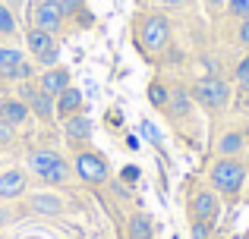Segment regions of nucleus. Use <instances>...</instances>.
I'll list each match as a JSON object with an SVG mask.
<instances>
[{"label":"nucleus","instance_id":"nucleus-6","mask_svg":"<svg viewBox=\"0 0 249 239\" xmlns=\"http://www.w3.org/2000/svg\"><path fill=\"white\" fill-rule=\"evenodd\" d=\"M19 98L29 104L32 117H38L41 123H51V120L57 117V101H54V95L41 92V88H38V82H22V85H19Z\"/></svg>","mask_w":249,"mask_h":239},{"label":"nucleus","instance_id":"nucleus-29","mask_svg":"<svg viewBox=\"0 0 249 239\" xmlns=\"http://www.w3.org/2000/svg\"><path fill=\"white\" fill-rule=\"evenodd\" d=\"M13 139H16V126H10V123L0 120V148L13 145Z\"/></svg>","mask_w":249,"mask_h":239},{"label":"nucleus","instance_id":"nucleus-34","mask_svg":"<svg viewBox=\"0 0 249 239\" xmlns=\"http://www.w3.org/2000/svg\"><path fill=\"white\" fill-rule=\"evenodd\" d=\"M218 3H224V0H208V6H218Z\"/></svg>","mask_w":249,"mask_h":239},{"label":"nucleus","instance_id":"nucleus-4","mask_svg":"<svg viewBox=\"0 0 249 239\" xmlns=\"http://www.w3.org/2000/svg\"><path fill=\"white\" fill-rule=\"evenodd\" d=\"M186 211H189V221H205V223H218L221 217V202H218V192L212 186H199V189L189 192V202H186Z\"/></svg>","mask_w":249,"mask_h":239},{"label":"nucleus","instance_id":"nucleus-3","mask_svg":"<svg viewBox=\"0 0 249 239\" xmlns=\"http://www.w3.org/2000/svg\"><path fill=\"white\" fill-rule=\"evenodd\" d=\"M193 101L199 107H205V111H212V113H221V111H227V104H231V82L227 79H221V76H202V79H196L193 82Z\"/></svg>","mask_w":249,"mask_h":239},{"label":"nucleus","instance_id":"nucleus-33","mask_svg":"<svg viewBox=\"0 0 249 239\" xmlns=\"http://www.w3.org/2000/svg\"><path fill=\"white\" fill-rule=\"evenodd\" d=\"M142 132H145V139H152V142H158V139H161V135H158V129H155L148 120H142Z\"/></svg>","mask_w":249,"mask_h":239},{"label":"nucleus","instance_id":"nucleus-27","mask_svg":"<svg viewBox=\"0 0 249 239\" xmlns=\"http://www.w3.org/2000/svg\"><path fill=\"white\" fill-rule=\"evenodd\" d=\"M32 76H35V66H32L29 60H22L16 69H13V82H32Z\"/></svg>","mask_w":249,"mask_h":239},{"label":"nucleus","instance_id":"nucleus-1","mask_svg":"<svg viewBox=\"0 0 249 239\" xmlns=\"http://www.w3.org/2000/svg\"><path fill=\"white\" fill-rule=\"evenodd\" d=\"M249 179V170L240 158H218L208 167V186L224 198H237Z\"/></svg>","mask_w":249,"mask_h":239},{"label":"nucleus","instance_id":"nucleus-37","mask_svg":"<svg viewBox=\"0 0 249 239\" xmlns=\"http://www.w3.org/2000/svg\"><path fill=\"white\" fill-rule=\"evenodd\" d=\"M212 239H221V236H212Z\"/></svg>","mask_w":249,"mask_h":239},{"label":"nucleus","instance_id":"nucleus-16","mask_svg":"<svg viewBox=\"0 0 249 239\" xmlns=\"http://www.w3.org/2000/svg\"><path fill=\"white\" fill-rule=\"evenodd\" d=\"M54 35H48V32L44 29H38V25H32V29H25V48L32 50V54L35 57H41L44 50H51L54 48Z\"/></svg>","mask_w":249,"mask_h":239},{"label":"nucleus","instance_id":"nucleus-14","mask_svg":"<svg viewBox=\"0 0 249 239\" xmlns=\"http://www.w3.org/2000/svg\"><path fill=\"white\" fill-rule=\"evenodd\" d=\"M126 239H155V221L145 211H136L126 221Z\"/></svg>","mask_w":249,"mask_h":239},{"label":"nucleus","instance_id":"nucleus-2","mask_svg":"<svg viewBox=\"0 0 249 239\" xmlns=\"http://www.w3.org/2000/svg\"><path fill=\"white\" fill-rule=\"evenodd\" d=\"M170 35H174V25H170V19L164 13H142L136 19V44L148 57L161 54L170 44Z\"/></svg>","mask_w":249,"mask_h":239},{"label":"nucleus","instance_id":"nucleus-35","mask_svg":"<svg viewBox=\"0 0 249 239\" xmlns=\"http://www.w3.org/2000/svg\"><path fill=\"white\" fill-rule=\"evenodd\" d=\"M0 3H10V0H0Z\"/></svg>","mask_w":249,"mask_h":239},{"label":"nucleus","instance_id":"nucleus-36","mask_svg":"<svg viewBox=\"0 0 249 239\" xmlns=\"http://www.w3.org/2000/svg\"><path fill=\"white\" fill-rule=\"evenodd\" d=\"M246 111H249V101H246Z\"/></svg>","mask_w":249,"mask_h":239},{"label":"nucleus","instance_id":"nucleus-28","mask_svg":"<svg viewBox=\"0 0 249 239\" xmlns=\"http://www.w3.org/2000/svg\"><path fill=\"white\" fill-rule=\"evenodd\" d=\"M57 57H60V48L54 44V48L44 50L41 57H35V63H38V66H44V69H51V66H57Z\"/></svg>","mask_w":249,"mask_h":239},{"label":"nucleus","instance_id":"nucleus-22","mask_svg":"<svg viewBox=\"0 0 249 239\" xmlns=\"http://www.w3.org/2000/svg\"><path fill=\"white\" fill-rule=\"evenodd\" d=\"M19 32V22H16V13H13L10 3H0V38H13Z\"/></svg>","mask_w":249,"mask_h":239},{"label":"nucleus","instance_id":"nucleus-11","mask_svg":"<svg viewBox=\"0 0 249 239\" xmlns=\"http://www.w3.org/2000/svg\"><path fill=\"white\" fill-rule=\"evenodd\" d=\"M29 117H32V111L22 98H0V120L3 123L22 126V123H29Z\"/></svg>","mask_w":249,"mask_h":239},{"label":"nucleus","instance_id":"nucleus-20","mask_svg":"<svg viewBox=\"0 0 249 239\" xmlns=\"http://www.w3.org/2000/svg\"><path fill=\"white\" fill-rule=\"evenodd\" d=\"M70 173H73V167H70L67 160L60 158V160H54V164H51L38 179H41V183H48V186H63V183L70 179Z\"/></svg>","mask_w":249,"mask_h":239},{"label":"nucleus","instance_id":"nucleus-23","mask_svg":"<svg viewBox=\"0 0 249 239\" xmlns=\"http://www.w3.org/2000/svg\"><path fill=\"white\" fill-rule=\"evenodd\" d=\"M233 82H237V88L243 95H249V54L237 63V66H233Z\"/></svg>","mask_w":249,"mask_h":239},{"label":"nucleus","instance_id":"nucleus-25","mask_svg":"<svg viewBox=\"0 0 249 239\" xmlns=\"http://www.w3.org/2000/svg\"><path fill=\"white\" fill-rule=\"evenodd\" d=\"M189 236H193V239H212L214 227L205 223V221H189Z\"/></svg>","mask_w":249,"mask_h":239},{"label":"nucleus","instance_id":"nucleus-19","mask_svg":"<svg viewBox=\"0 0 249 239\" xmlns=\"http://www.w3.org/2000/svg\"><path fill=\"white\" fill-rule=\"evenodd\" d=\"M60 158H63V154H57L54 148H38V151L29 154V170L35 173V176H41V173L48 170L54 160H60Z\"/></svg>","mask_w":249,"mask_h":239},{"label":"nucleus","instance_id":"nucleus-9","mask_svg":"<svg viewBox=\"0 0 249 239\" xmlns=\"http://www.w3.org/2000/svg\"><path fill=\"white\" fill-rule=\"evenodd\" d=\"M246 145H249V139L243 135V129H227V132L218 135L214 151H218V158H240L246 151Z\"/></svg>","mask_w":249,"mask_h":239},{"label":"nucleus","instance_id":"nucleus-31","mask_svg":"<svg viewBox=\"0 0 249 239\" xmlns=\"http://www.w3.org/2000/svg\"><path fill=\"white\" fill-rule=\"evenodd\" d=\"M120 179H123V183H129V186H133L136 179H139V167H123V170H120Z\"/></svg>","mask_w":249,"mask_h":239},{"label":"nucleus","instance_id":"nucleus-12","mask_svg":"<svg viewBox=\"0 0 249 239\" xmlns=\"http://www.w3.org/2000/svg\"><path fill=\"white\" fill-rule=\"evenodd\" d=\"M164 113H170L174 120H186L189 113H193V95H189L183 85H174L170 88V101H167Z\"/></svg>","mask_w":249,"mask_h":239},{"label":"nucleus","instance_id":"nucleus-21","mask_svg":"<svg viewBox=\"0 0 249 239\" xmlns=\"http://www.w3.org/2000/svg\"><path fill=\"white\" fill-rule=\"evenodd\" d=\"M167 101H170V88H167V82L152 79V82H148V104H152L155 111H164Z\"/></svg>","mask_w":249,"mask_h":239},{"label":"nucleus","instance_id":"nucleus-5","mask_svg":"<svg viewBox=\"0 0 249 239\" xmlns=\"http://www.w3.org/2000/svg\"><path fill=\"white\" fill-rule=\"evenodd\" d=\"M73 173L89 186H101V183L110 179V167H107V160H104V154H98V151H76Z\"/></svg>","mask_w":249,"mask_h":239},{"label":"nucleus","instance_id":"nucleus-15","mask_svg":"<svg viewBox=\"0 0 249 239\" xmlns=\"http://www.w3.org/2000/svg\"><path fill=\"white\" fill-rule=\"evenodd\" d=\"M63 132L70 142H89L91 139V120L85 113H73V117L63 120Z\"/></svg>","mask_w":249,"mask_h":239},{"label":"nucleus","instance_id":"nucleus-30","mask_svg":"<svg viewBox=\"0 0 249 239\" xmlns=\"http://www.w3.org/2000/svg\"><path fill=\"white\" fill-rule=\"evenodd\" d=\"M233 38H237V44L249 48V19H240V22H237V32H233Z\"/></svg>","mask_w":249,"mask_h":239},{"label":"nucleus","instance_id":"nucleus-18","mask_svg":"<svg viewBox=\"0 0 249 239\" xmlns=\"http://www.w3.org/2000/svg\"><path fill=\"white\" fill-rule=\"evenodd\" d=\"M29 208L35 211V214H44V217H54L63 211V202L57 195H48V192H41V195H32L29 198Z\"/></svg>","mask_w":249,"mask_h":239},{"label":"nucleus","instance_id":"nucleus-26","mask_svg":"<svg viewBox=\"0 0 249 239\" xmlns=\"http://www.w3.org/2000/svg\"><path fill=\"white\" fill-rule=\"evenodd\" d=\"M57 3H60V13L67 19H79V13H85V0H57Z\"/></svg>","mask_w":249,"mask_h":239},{"label":"nucleus","instance_id":"nucleus-13","mask_svg":"<svg viewBox=\"0 0 249 239\" xmlns=\"http://www.w3.org/2000/svg\"><path fill=\"white\" fill-rule=\"evenodd\" d=\"M54 101H57V117L67 120V117H73V113H82V101L85 98H82V92L76 85H70L67 92H60Z\"/></svg>","mask_w":249,"mask_h":239},{"label":"nucleus","instance_id":"nucleus-7","mask_svg":"<svg viewBox=\"0 0 249 239\" xmlns=\"http://www.w3.org/2000/svg\"><path fill=\"white\" fill-rule=\"evenodd\" d=\"M32 16H35V25L44 29L48 35H57V32L67 25V16L60 13V3H57V0H38Z\"/></svg>","mask_w":249,"mask_h":239},{"label":"nucleus","instance_id":"nucleus-8","mask_svg":"<svg viewBox=\"0 0 249 239\" xmlns=\"http://www.w3.org/2000/svg\"><path fill=\"white\" fill-rule=\"evenodd\" d=\"M73 85V76H70V69L67 66H60V63H57V66H51V69H44L41 76H38V88H41V92H48V95H60V92H67V88Z\"/></svg>","mask_w":249,"mask_h":239},{"label":"nucleus","instance_id":"nucleus-38","mask_svg":"<svg viewBox=\"0 0 249 239\" xmlns=\"http://www.w3.org/2000/svg\"><path fill=\"white\" fill-rule=\"evenodd\" d=\"M174 239H177V236H174Z\"/></svg>","mask_w":249,"mask_h":239},{"label":"nucleus","instance_id":"nucleus-24","mask_svg":"<svg viewBox=\"0 0 249 239\" xmlns=\"http://www.w3.org/2000/svg\"><path fill=\"white\" fill-rule=\"evenodd\" d=\"M224 10L231 13L233 19H249V0H224Z\"/></svg>","mask_w":249,"mask_h":239},{"label":"nucleus","instance_id":"nucleus-32","mask_svg":"<svg viewBox=\"0 0 249 239\" xmlns=\"http://www.w3.org/2000/svg\"><path fill=\"white\" fill-rule=\"evenodd\" d=\"M155 3L164 10H183V6H189V0H155Z\"/></svg>","mask_w":249,"mask_h":239},{"label":"nucleus","instance_id":"nucleus-10","mask_svg":"<svg viewBox=\"0 0 249 239\" xmlns=\"http://www.w3.org/2000/svg\"><path fill=\"white\" fill-rule=\"evenodd\" d=\"M25 186H29V176H25V170H19V167L0 173V198H3V202L19 198L25 192Z\"/></svg>","mask_w":249,"mask_h":239},{"label":"nucleus","instance_id":"nucleus-17","mask_svg":"<svg viewBox=\"0 0 249 239\" xmlns=\"http://www.w3.org/2000/svg\"><path fill=\"white\" fill-rule=\"evenodd\" d=\"M25 60V54L19 48H3L0 44V79L3 82H13V69Z\"/></svg>","mask_w":249,"mask_h":239}]
</instances>
